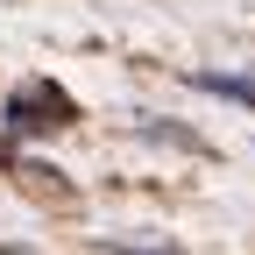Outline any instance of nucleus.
Instances as JSON below:
<instances>
[{"label":"nucleus","instance_id":"f03ea898","mask_svg":"<svg viewBox=\"0 0 255 255\" xmlns=\"http://www.w3.org/2000/svg\"><path fill=\"white\" fill-rule=\"evenodd\" d=\"M191 92H213V100L255 107V78H241V71H191Z\"/></svg>","mask_w":255,"mask_h":255},{"label":"nucleus","instance_id":"f257e3e1","mask_svg":"<svg viewBox=\"0 0 255 255\" xmlns=\"http://www.w3.org/2000/svg\"><path fill=\"white\" fill-rule=\"evenodd\" d=\"M78 107H71V92L50 85V78H28L7 92V107H0V135L7 142H28V135H57V128H71Z\"/></svg>","mask_w":255,"mask_h":255}]
</instances>
